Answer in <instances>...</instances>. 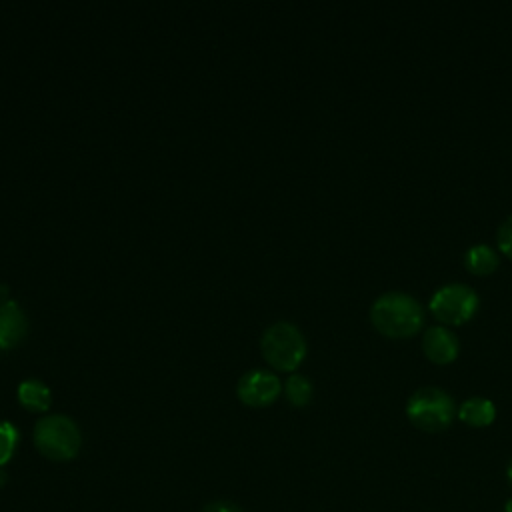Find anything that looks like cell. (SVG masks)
<instances>
[{
    "label": "cell",
    "mask_w": 512,
    "mask_h": 512,
    "mask_svg": "<svg viewBox=\"0 0 512 512\" xmlns=\"http://www.w3.org/2000/svg\"><path fill=\"white\" fill-rule=\"evenodd\" d=\"M374 328L390 338H408L420 330L424 312L418 300L404 292H386L370 308Z\"/></svg>",
    "instance_id": "cell-1"
},
{
    "label": "cell",
    "mask_w": 512,
    "mask_h": 512,
    "mask_svg": "<svg viewBox=\"0 0 512 512\" xmlns=\"http://www.w3.org/2000/svg\"><path fill=\"white\" fill-rule=\"evenodd\" d=\"M34 444L50 460H72L82 444L80 428L64 414L44 416L34 426Z\"/></svg>",
    "instance_id": "cell-2"
},
{
    "label": "cell",
    "mask_w": 512,
    "mask_h": 512,
    "mask_svg": "<svg viewBox=\"0 0 512 512\" xmlns=\"http://www.w3.org/2000/svg\"><path fill=\"white\" fill-rule=\"evenodd\" d=\"M454 414L456 408L452 396L436 386L418 388L406 402L408 420L424 432H438L448 428Z\"/></svg>",
    "instance_id": "cell-3"
},
{
    "label": "cell",
    "mask_w": 512,
    "mask_h": 512,
    "mask_svg": "<svg viewBox=\"0 0 512 512\" xmlns=\"http://www.w3.org/2000/svg\"><path fill=\"white\" fill-rule=\"evenodd\" d=\"M260 346L264 358L280 370H294L306 354V340L290 322H276L268 326L262 334Z\"/></svg>",
    "instance_id": "cell-4"
},
{
    "label": "cell",
    "mask_w": 512,
    "mask_h": 512,
    "mask_svg": "<svg viewBox=\"0 0 512 512\" xmlns=\"http://www.w3.org/2000/svg\"><path fill=\"white\" fill-rule=\"evenodd\" d=\"M476 308V292L462 282L444 284L430 298V312L444 324H462L474 316Z\"/></svg>",
    "instance_id": "cell-5"
},
{
    "label": "cell",
    "mask_w": 512,
    "mask_h": 512,
    "mask_svg": "<svg viewBox=\"0 0 512 512\" xmlns=\"http://www.w3.org/2000/svg\"><path fill=\"white\" fill-rule=\"evenodd\" d=\"M280 394V380L268 370H250L238 380V396L248 406H266Z\"/></svg>",
    "instance_id": "cell-6"
},
{
    "label": "cell",
    "mask_w": 512,
    "mask_h": 512,
    "mask_svg": "<svg viewBox=\"0 0 512 512\" xmlns=\"http://www.w3.org/2000/svg\"><path fill=\"white\" fill-rule=\"evenodd\" d=\"M422 350L428 360L436 364H448L458 356V338L446 326H432L424 332Z\"/></svg>",
    "instance_id": "cell-7"
},
{
    "label": "cell",
    "mask_w": 512,
    "mask_h": 512,
    "mask_svg": "<svg viewBox=\"0 0 512 512\" xmlns=\"http://www.w3.org/2000/svg\"><path fill=\"white\" fill-rule=\"evenodd\" d=\"M28 328V320L20 306L10 298H0V348L16 346Z\"/></svg>",
    "instance_id": "cell-8"
},
{
    "label": "cell",
    "mask_w": 512,
    "mask_h": 512,
    "mask_svg": "<svg viewBox=\"0 0 512 512\" xmlns=\"http://www.w3.org/2000/svg\"><path fill=\"white\" fill-rule=\"evenodd\" d=\"M496 416L494 404L484 396H472L458 408V418L470 426H488Z\"/></svg>",
    "instance_id": "cell-9"
},
{
    "label": "cell",
    "mask_w": 512,
    "mask_h": 512,
    "mask_svg": "<svg viewBox=\"0 0 512 512\" xmlns=\"http://www.w3.org/2000/svg\"><path fill=\"white\" fill-rule=\"evenodd\" d=\"M18 400L24 408L32 412H44L50 406V390L44 382L36 378L22 380L18 386Z\"/></svg>",
    "instance_id": "cell-10"
},
{
    "label": "cell",
    "mask_w": 512,
    "mask_h": 512,
    "mask_svg": "<svg viewBox=\"0 0 512 512\" xmlns=\"http://www.w3.org/2000/svg\"><path fill=\"white\" fill-rule=\"evenodd\" d=\"M464 264L472 274H490L498 266V256L488 244H476L466 250Z\"/></svg>",
    "instance_id": "cell-11"
},
{
    "label": "cell",
    "mask_w": 512,
    "mask_h": 512,
    "mask_svg": "<svg viewBox=\"0 0 512 512\" xmlns=\"http://www.w3.org/2000/svg\"><path fill=\"white\" fill-rule=\"evenodd\" d=\"M286 396L294 406H306L312 398V382L302 374H292L286 380Z\"/></svg>",
    "instance_id": "cell-12"
},
{
    "label": "cell",
    "mask_w": 512,
    "mask_h": 512,
    "mask_svg": "<svg viewBox=\"0 0 512 512\" xmlns=\"http://www.w3.org/2000/svg\"><path fill=\"white\" fill-rule=\"evenodd\" d=\"M18 446V430L12 422L0 420V468H4L14 456Z\"/></svg>",
    "instance_id": "cell-13"
},
{
    "label": "cell",
    "mask_w": 512,
    "mask_h": 512,
    "mask_svg": "<svg viewBox=\"0 0 512 512\" xmlns=\"http://www.w3.org/2000/svg\"><path fill=\"white\" fill-rule=\"evenodd\" d=\"M496 242H498L500 252H504L506 256L512 258V216H508V218L498 226Z\"/></svg>",
    "instance_id": "cell-14"
},
{
    "label": "cell",
    "mask_w": 512,
    "mask_h": 512,
    "mask_svg": "<svg viewBox=\"0 0 512 512\" xmlns=\"http://www.w3.org/2000/svg\"><path fill=\"white\" fill-rule=\"evenodd\" d=\"M200 512H242L236 504L226 502V500H218V502H210L206 504Z\"/></svg>",
    "instance_id": "cell-15"
},
{
    "label": "cell",
    "mask_w": 512,
    "mask_h": 512,
    "mask_svg": "<svg viewBox=\"0 0 512 512\" xmlns=\"http://www.w3.org/2000/svg\"><path fill=\"white\" fill-rule=\"evenodd\" d=\"M8 482V474L4 468H0V488H4V484Z\"/></svg>",
    "instance_id": "cell-16"
},
{
    "label": "cell",
    "mask_w": 512,
    "mask_h": 512,
    "mask_svg": "<svg viewBox=\"0 0 512 512\" xmlns=\"http://www.w3.org/2000/svg\"><path fill=\"white\" fill-rule=\"evenodd\" d=\"M506 474H508V480H510V484H512V458H510V462H508V470H506Z\"/></svg>",
    "instance_id": "cell-17"
},
{
    "label": "cell",
    "mask_w": 512,
    "mask_h": 512,
    "mask_svg": "<svg viewBox=\"0 0 512 512\" xmlns=\"http://www.w3.org/2000/svg\"><path fill=\"white\" fill-rule=\"evenodd\" d=\"M504 510H506V512H512V498L506 502V508H504Z\"/></svg>",
    "instance_id": "cell-18"
}]
</instances>
